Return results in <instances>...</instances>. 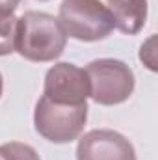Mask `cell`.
<instances>
[{
    "label": "cell",
    "mask_w": 158,
    "mask_h": 160,
    "mask_svg": "<svg viewBox=\"0 0 158 160\" xmlns=\"http://www.w3.org/2000/svg\"><path fill=\"white\" fill-rule=\"evenodd\" d=\"M67 45L60 21L45 11H26L17 21L15 50L30 62H54Z\"/></svg>",
    "instance_id": "cell-1"
},
{
    "label": "cell",
    "mask_w": 158,
    "mask_h": 160,
    "mask_svg": "<svg viewBox=\"0 0 158 160\" xmlns=\"http://www.w3.org/2000/svg\"><path fill=\"white\" fill-rule=\"evenodd\" d=\"M58 21L67 38L87 43L106 39L116 28L108 8L101 0H63Z\"/></svg>",
    "instance_id": "cell-2"
},
{
    "label": "cell",
    "mask_w": 158,
    "mask_h": 160,
    "mask_svg": "<svg viewBox=\"0 0 158 160\" xmlns=\"http://www.w3.org/2000/svg\"><path fill=\"white\" fill-rule=\"evenodd\" d=\"M89 80V97L102 106L125 102L136 86L132 69L114 58H101L87 63L84 69Z\"/></svg>",
    "instance_id": "cell-3"
},
{
    "label": "cell",
    "mask_w": 158,
    "mask_h": 160,
    "mask_svg": "<svg viewBox=\"0 0 158 160\" xmlns=\"http://www.w3.org/2000/svg\"><path fill=\"white\" fill-rule=\"evenodd\" d=\"M87 121L86 104H60L45 95L36 104L34 125L37 134L52 143H69L77 140Z\"/></svg>",
    "instance_id": "cell-4"
},
{
    "label": "cell",
    "mask_w": 158,
    "mask_h": 160,
    "mask_svg": "<svg viewBox=\"0 0 158 160\" xmlns=\"http://www.w3.org/2000/svg\"><path fill=\"white\" fill-rule=\"evenodd\" d=\"M43 95L60 104H86L89 97V80L86 71L69 62L52 65L45 75Z\"/></svg>",
    "instance_id": "cell-5"
},
{
    "label": "cell",
    "mask_w": 158,
    "mask_h": 160,
    "mask_svg": "<svg viewBox=\"0 0 158 160\" xmlns=\"http://www.w3.org/2000/svg\"><path fill=\"white\" fill-rule=\"evenodd\" d=\"M77 160H136V151L123 134L95 128L78 140Z\"/></svg>",
    "instance_id": "cell-6"
},
{
    "label": "cell",
    "mask_w": 158,
    "mask_h": 160,
    "mask_svg": "<svg viewBox=\"0 0 158 160\" xmlns=\"http://www.w3.org/2000/svg\"><path fill=\"white\" fill-rule=\"evenodd\" d=\"M116 28L123 34H138L147 21V0H106Z\"/></svg>",
    "instance_id": "cell-7"
},
{
    "label": "cell",
    "mask_w": 158,
    "mask_h": 160,
    "mask_svg": "<svg viewBox=\"0 0 158 160\" xmlns=\"http://www.w3.org/2000/svg\"><path fill=\"white\" fill-rule=\"evenodd\" d=\"M17 17L13 13L0 15V56H7L15 52L17 39Z\"/></svg>",
    "instance_id": "cell-8"
},
{
    "label": "cell",
    "mask_w": 158,
    "mask_h": 160,
    "mask_svg": "<svg viewBox=\"0 0 158 160\" xmlns=\"http://www.w3.org/2000/svg\"><path fill=\"white\" fill-rule=\"evenodd\" d=\"M0 160H41L37 151L21 142H9L0 145Z\"/></svg>",
    "instance_id": "cell-9"
},
{
    "label": "cell",
    "mask_w": 158,
    "mask_h": 160,
    "mask_svg": "<svg viewBox=\"0 0 158 160\" xmlns=\"http://www.w3.org/2000/svg\"><path fill=\"white\" fill-rule=\"evenodd\" d=\"M21 0H0V15L4 13H13L17 9Z\"/></svg>",
    "instance_id": "cell-10"
},
{
    "label": "cell",
    "mask_w": 158,
    "mask_h": 160,
    "mask_svg": "<svg viewBox=\"0 0 158 160\" xmlns=\"http://www.w3.org/2000/svg\"><path fill=\"white\" fill-rule=\"evenodd\" d=\"M2 88H4V80H2V75H0V95H2Z\"/></svg>",
    "instance_id": "cell-11"
}]
</instances>
